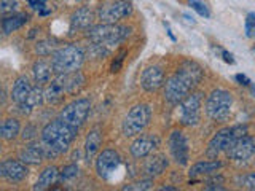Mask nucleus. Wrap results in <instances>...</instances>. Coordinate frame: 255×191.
Returning <instances> with one entry per match:
<instances>
[{"label": "nucleus", "instance_id": "nucleus-1", "mask_svg": "<svg viewBox=\"0 0 255 191\" xmlns=\"http://www.w3.org/2000/svg\"><path fill=\"white\" fill-rule=\"evenodd\" d=\"M204 70L195 61H183L179 69L166 80L163 85L164 88V99L172 103V105H179V103L187 97L195 86L203 80Z\"/></svg>", "mask_w": 255, "mask_h": 191}, {"label": "nucleus", "instance_id": "nucleus-2", "mask_svg": "<svg viewBox=\"0 0 255 191\" xmlns=\"http://www.w3.org/2000/svg\"><path fill=\"white\" fill-rule=\"evenodd\" d=\"M78 129L62 123L59 118L53 119L42 129V143L45 147V158L66 153L75 140Z\"/></svg>", "mask_w": 255, "mask_h": 191}, {"label": "nucleus", "instance_id": "nucleus-3", "mask_svg": "<svg viewBox=\"0 0 255 191\" xmlns=\"http://www.w3.org/2000/svg\"><path fill=\"white\" fill-rule=\"evenodd\" d=\"M129 35H131V27L120 26V24H107V22L91 26L86 30V37L91 43H101L107 46L123 42Z\"/></svg>", "mask_w": 255, "mask_h": 191}, {"label": "nucleus", "instance_id": "nucleus-4", "mask_svg": "<svg viewBox=\"0 0 255 191\" xmlns=\"http://www.w3.org/2000/svg\"><path fill=\"white\" fill-rule=\"evenodd\" d=\"M246 134H247L246 124L223 127V129L215 132L214 137L209 140V145L206 148V156L209 159H217L220 153H225V151L233 145V142H236L239 137H243Z\"/></svg>", "mask_w": 255, "mask_h": 191}, {"label": "nucleus", "instance_id": "nucleus-5", "mask_svg": "<svg viewBox=\"0 0 255 191\" xmlns=\"http://www.w3.org/2000/svg\"><path fill=\"white\" fill-rule=\"evenodd\" d=\"M85 61V53L77 45H67L58 48L53 53L51 64L56 74H70L82 67Z\"/></svg>", "mask_w": 255, "mask_h": 191}, {"label": "nucleus", "instance_id": "nucleus-6", "mask_svg": "<svg viewBox=\"0 0 255 191\" xmlns=\"http://www.w3.org/2000/svg\"><path fill=\"white\" fill-rule=\"evenodd\" d=\"M233 107V96L227 90H214L207 96L204 110L206 115L214 121H225L231 113Z\"/></svg>", "mask_w": 255, "mask_h": 191}, {"label": "nucleus", "instance_id": "nucleus-7", "mask_svg": "<svg viewBox=\"0 0 255 191\" xmlns=\"http://www.w3.org/2000/svg\"><path fill=\"white\" fill-rule=\"evenodd\" d=\"M150 119H151L150 105H147V103H137V105H134L123 119L122 124L123 135L125 137L139 135L150 124Z\"/></svg>", "mask_w": 255, "mask_h": 191}, {"label": "nucleus", "instance_id": "nucleus-8", "mask_svg": "<svg viewBox=\"0 0 255 191\" xmlns=\"http://www.w3.org/2000/svg\"><path fill=\"white\" fill-rule=\"evenodd\" d=\"M90 108H91V102L88 99H77L74 102L67 103V105L61 110L59 119L62 123L75 127V129H80V127L85 124L88 115H90Z\"/></svg>", "mask_w": 255, "mask_h": 191}, {"label": "nucleus", "instance_id": "nucleus-9", "mask_svg": "<svg viewBox=\"0 0 255 191\" xmlns=\"http://www.w3.org/2000/svg\"><path fill=\"white\" fill-rule=\"evenodd\" d=\"M180 123L183 126H196L201 119V94L191 93L179 103Z\"/></svg>", "mask_w": 255, "mask_h": 191}, {"label": "nucleus", "instance_id": "nucleus-10", "mask_svg": "<svg viewBox=\"0 0 255 191\" xmlns=\"http://www.w3.org/2000/svg\"><path fill=\"white\" fill-rule=\"evenodd\" d=\"M132 13V3L129 0H114V2L106 3L99 8L98 18L102 22L107 24H115L120 19L128 18Z\"/></svg>", "mask_w": 255, "mask_h": 191}, {"label": "nucleus", "instance_id": "nucleus-11", "mask_svg": "<svg viewBox=\"0 0 255 191\" xmlns=\"http://www.w3.org/2000/svg\"><path fill=\"white\" fill-rule=\"evenodd\" d=\"M227 156L235 163H247L255 156V135H243L236 142H233L227 151Z\"/></svg>", "mask_w": 255, "mask_h": 191}, {"label": "nucleus", "instance_id": "nucleus-12", "mask_svg": "<svg viewBox=\"0 0 255 191\" xmlns=\"http://www.w3.org/2000/svg\"><path fill=\"white\" fill-rule=\"evenodd\" d=\"M169 151L174 158V161L180 166H187L190 159V147H188V139L182 131H172L169 135Z\"/></svg>", "mask_w": 255, "mask_h": 191}, {"label": "nucleus", "instance_id": "nucleus-13", "mask_svg": "<svg viewBox=\"0 0 255 191\" xmlns=\"http://www.w3.org/2000/svg\"><path fill=\"white\" fill-rule=\"evenodd\" d=\"M120 164H122L120 155L115 150L109 148L98 155V159H96V171H98V175L101 179L110 180V175L118 169Z\"/></svg>", "mask_w": 255, "mask_h": 191}, {"label": "nucleus", "instance_id": "nucleus-14", "mask_svg": "<svg viewBox=\"0 0 255 191\" xmlns=\"http://www.w3.org/2000/svg\"><path fill=\"white\" fill-rule=\"evenodd\" d=\"M159 140L158 135L155 134H145V135H140V137L135 139L131 147H129V153L135 158V159H142V158H147L148 155H151L153 151L159 147Z\"/></svg>", "mask_w": 255, "mask_h": 191}, {"label": "nucleus", "instance_id": "nucleus-15", "mask_svg": "<svg viewBox=\"0 0 255 191\" xmlns=\"http://www.w3.org/2000/svg\"><path fill=\"white\" fill-rule=\"evenodd\" d=\"M27 167L18 159H5L0 163V179H5L10 183H19L27 177Z\"/></svg>", "mask_w": 255, "mask_h": 191}, {"label": "nucleus", "instance_id": "nucleus-16", "mask_svg": "<svg viewBox=\"0 0 255 191\" xmlns=\"http://www.w3.org/2000/svg\"><path fill=\"white\" fill-rule=\"evenodd\" d=\"M164 85V70L159 66H150L142 72L140 86L147 93H156Z\"/></svg>", "mask_w": 255, "mask_h": 191}, {"label": "nucleus", "instance_id": "nucleus-17", "mask_svg": "<svg viewBox=\"0 0 255 191\" xmlns=\"http://www.w3.org/2000/svg\"><path fill=\"white\" fill-rule=\"evenodd\" d=\"M45 100L48 103H59L64 99V94H67V80L66 74H58L56 78H51L48 86L43 90Z\"/></svg>", "mask_w": 255, "mask_h": 191}, {"label": "nucleus", "instance_id": "nucleus-18", "mask_svg": "<svg viewBox=\"0 0 255 191\" xmlns=\"http://www.w3.org/2000/svg\"><path fill=\"white\" fill-rule=\"evenodd\" d=\"M43 100H45V93H43L42 85L32 86V90H30L27 97L24 99V102L18 103L19 111H21L22 115H29L34 108H37L38 105H42Z\"/></svg>", "mask_w": 255, "mask_h": 191}, {"label": "nucleus", "instance_id": "nucleus-19", "mask_svg": "<svg viewBox=\"0 0 255 191\" xmlns=\"http://www.w3.org/2000/svg\"><path fill=\"white\" fill-rule=\"evenodd\" d=\"M167 158L163 155H153L150 156L145 164H143V175L148 179H155L159 177L166 169H167Z\"/></svg>", "mask_w": 255, "mask_h": 191}, {"label": "nucleus", "instance_id": "nucleus-20", "mask_svg": "<svg viewBox=\"0 0 255 191\" xmlns=\"http://www.w3.org/2000/svg\"><path fill=\"white\" fill-rule=\"evenodd\" d=\"M94 21V13L90 10V8H78V10L72 14L70 19V29L72 30H88L93 26Z\"/></svg>", "mask_w": 255, "mask_h": 191}, {"label": "nucleus", "instance_id": "nucleus-21", "mask_svg": "<svg viewBox=\"0 0 255 191\" xmlns=\"http://www.w3.org/2000/svg\"><path fill=\"white\" fill-rule=\"evenodd\" d=\"M53 74H56V72L53 69L51 61L40 59V61L34 62V66H32V75H34V80L37 85L50 83V80L53 78Z\"/></svg>", "mask_w": 255, "mask_h": 191}, {"label": "nucleus", "instance_id": "nucleus-22", "mask_svg": "<svg viewBox=\"0 0 255 191\" xmlns=\"http://www.w3.org/2000/svg\"><path fill=\"white\" fill-rule=\"evenodd\" d=\"M220 167H222V163L217 161V159H212V161H198L190 167L188 175H190V179L195 180L199 177H204V175L215 174Z\"/></svg>", "mask_w": 255, "mask_h": 191}, {"label": "nucleus", "instance_id": "nucleus-23", "mask_svg": "<svg viewBox=\"0 0 255 191\" xmlns=\"http://www.w3.org/2000/svg\"><path fill=\"white\" fill-rule=\"evenodd\" d=\"M45 158V147L43 143H30L19 153V161L24 164H38Z\"/></svg>", "mask_w": 255, "mask_h": 191}, {"label": "nucleus", "instance_id": "nucleus-24", "mask_svg": "<svg viewBox=\"0 0 255 191\" xmlns=\"http://www.w3.org/2000/svg\"><path fill=\"white\" fill-rule=\"evenodd\" d=\"M32 90L30 80L26 75H21L16 78V82L13 83V90H11V100L16 103L24 102V99L27 97L29 93Z\"/></svg>", "mask_w": 255, "mask_h": 191}, {"label": "nucleus", "instance_id": "nucleus-25", "mask_svg": "<svg viewBox=\"0 0 255 191\" xmlns=\"http://www.w3.org/2000/svg\"><path fill=\"white\" fill-rule=\"evenodd\" d=\"M27 14L26 13H11L10 16L2 21V30L3 34H11V32H16L18 29H21L24 24L27 22Z\"/></svg>", "mask_w": 255, "mask_h": 191}, {"label": "nucleus", "instance_id": "nucleus-26", "mask_svg": "<svg viewBox=\"0 0 255 191\" xmlns=\"http://www.w3.org/2000/svg\"><path fill=\"white\" fill-rule=\"evenodd\" d=\"M99 147H101V132H99V129H93L86 135V142H85L86 161H91V159L98 155Z\"/></svg>", "mask_w": 255, "mask_h": 191}, {"label": "nucleus", "instance_id": "nucleus-27", "mask_svg": "<svg viewBox=\"0 0 255 191\" xmlns=\"http://www.w3.org/2000/svg\"><path fill=\"white\" fill-rule=\"evenodd\" d=\"M58 179H59L58 167H54V166L46 167V169L42 174H40L38 180L35 182L34 190H46V188H50L51 185H54V183L58 182Z\"/></svg>", "mask_w": 255, "mask_h": 191}, {"label": "nucleus", "instance_id": "nucleus-28", "mask_svg": "<svg viewBox=\"0 0 255 191\" xmlns=\"http://www.w3.org/2000/svg\"><path fill=\"white\" fill-rule=\"evenodd\" d=\"M66 80H67V94H75L85 86V77L80 70L66 74Z\"/></svg>", "mask_w": 255, "mask_h": 191}, {"label": "nucleus", "instance_id": "nucleus-29", "mask_svg": "<svg viewBox=\"0 0 255 191\" xmlns=\"http://www.w3.org/2000/svg\"><path fill=\"white\" fill-rule=\"evenodd\" d=\"M19 131H21V124L16 118H8L3 121V139L5 140L16 139Z\"/></svg>", "mask_w": 255, "mask_h": 191}, {"label": "nucleus", "instance_id": "nucleus-30", "mask_svg": "<svg viewBox=\"0 0 255 191\" xmlns=\"http://www.w3.org/2000/svg\"><path fill=\"white\" fill-rule=\"evenodd\" d=\"M236 185L244 190H255V172H247L236 177Z\"/></svg>", "mask_w": 255, "mask_h": 191}, {"label": "nucleus", "instance_id": "nucleus-31", "mask_svg": "<svg viewBox=\"0 0 255 191\" xmlns=\"http://www.w3.org/2000/svg\"><path fill=\"white\" fill-rule=\"evenodd\" d=\"M56 50H58V45H56L54 40H43V42H38L35 46V51L40 56H48V54H53Z\"/></svg>", "mask_w": 255, "mask_h": 191}, {"label": "nucleus", "instance_id": "nucleus-32", "mask_svg": "<svg viewBox=\"0 0 255 191\" xmlns=\"http://www.w3.org/2000/svg\"><path fill=\"white\" fill-rule=\"evenodd\" d=\"M151 188H153V180L148 179V177L145 180H139L135 183H129V185L123 187L125 191H147Z\"/></svg>", "mask_w": 255, "mask_h": 191}, {"label": "nucleus", "instance_id": "nucleus-33", "mask_svg": "<svg viewBox=\"0 0 255 191\" xmlns=\"http://www.w3.org/2000/svg\"><path fill=\"white\" fill-rule=\"evenodd\" d=\"M188 3H190V6L193 8V10H195L199 16H203V18H209V16H211L209 8H207L206 3H203L201 0H188Z\"/></svg>", "mask_w": 255, "mask_h": 191}, {"label": "nucleus", "instance_id": "nucleus-34", "mask_svg": "<svg viewBox=\"0 0 255 191\" xmlns=\"http://www.w3.org/2000/svg\"><path fill=\"white\" fill-rule=\"evenodd\" d=\"M78 175V166L77 164H69L62 169V172H59L61 180H72Z\"/></svg>", "mask_w": 255, "mask_h": 191}, {"label": "nucleus", "instance_id": "nucleus-35", "mask_svg": "<svg viewBox=\"0 0 255 191\" xmlns=\"http://www.w3.org/2000/svg\"><path fill=\"white\" fill-rule=\"evenodd\" d=\"M16 6H18V0H0V14H11Z\"/></svg>", "mask_w": 255, "mask_h": 191}, {"label": "nucleus", "instance_id": "nucleus-36", "mask_svg": "<svg viewBox=\"0 0 255 191\" xmlns=\"http://www.w3.org/2000/svg\"><path fill=\"white\" fill-rule=\"evenodd\" d=\"M246 35L249 38L255 37V13H249L246 18Z\"/></svg>", "mask_w": 255, "mask_h": 191}, {"label": "nucleus", "instance_id": "nucleus-37", "mask_svg": "<svg viewBox=\"0 0 255 191\" xmlns=\"http://www.w3.org/2000/svg\"><path fill=\"white\" fill-rule=\"evenodd\" d=\"M37 137V129H35V126H26V129L22 131V139L24 140H32V139H35Z\"/></svg>", "mask_w": 255, "mask_h": 191}, {"label": "nucleus", "instance_id": "nucleus-38", "mask_svg": "<svg viewBox=\"0 0 255 191\" xmlns=\"http://www.w3.org/2000/svg\"><path fill=\"white\" fill-rule=\"evenodd\" d=\"M29 5L34 8V10H43L46 6V0H29Z\"/></svg>", "mask_w": 255, "mask_h": 191}, {"label": "nucleus", "instance_id": "nucleus-39", "mask_svg": "<svg viewBox=\"0 0 255 191\" xmlns=\"http://www.w3.org/2000/svg\"><path fill=\"white\" fill-rule=\"evenodd\" d=\"M123 56H125V51L117 56V59L114 61V64H112V72H118L120 69H122V64H123Z\"/></svg>", "mask_w": 255, "mask_h": 191}, {"label": "nucleus", "instance_id": "nucleus-40", "mask_svg": "<svg viewBox=\"0 0 255 191\" xmlns=\"http://www.w3.org/2000/svg\"><path fill=\"white\" fill-rule=\"evenodd\" d=\"M235 80H236V82H238L239 85H243V86H252V85H251L252 82H251V80L247 78L244 74H238V75L235 77Z\"/></svg>", "mask_w": 255, "mask_h": 191}, {"label": "nucleus", "instance_id": "nucleus-41", "mask_svg": "<svg viewBox=\"0 0 255 191\" xmlns=\"http://www.w3.org/2000/svg\"><path fill=\"white\" fill-rule=\"evenodd\" d=\"M220 54H222L223 61H225L227 64H235V59H233V56H231V53H228L227 50H220Z\"/></svg>", "mask_w": 255, "mask_h": 191}, {"label": "nucleus", "instance_id": "nucleus-42", "mask_svg": "<svg viewBox=\"0 0 255 191\" xmlns=\"http://www.w3.org/2000/svg\"><path fill=\"white\" fill-rule=\"evenodd\" d=\"M159 190H161V191H177L179 188H177V187H171V185H166V187H161V188H159Z\"/></svg>", "mask_w": 255, "mask_h": 191}, {"label": "nucleus", "instance_id": "nucleus-43", "mask_svg": "<svg viewBox=\"0 0 255 191\" xmlns=\"http://www.w3.org/2000/svg\"><path fill=\"white\" fill-rule=\"evenodd\" d=\"M3 96H5V93H3V90H2V88H0V105H2V103H3Z\"/></svg>", "mask_w": 255, "mask_h": 191}, {"label": "nucleus", "instance_id": "nucleus-44", "mask_svg": "<svg viewBox=\"0 0 255 191\" xmlns=\"http://www.w3.org/2000/svg\"><path fill=\"white\" fill-rule=\"evenodd\" d=\"M0 137H3V123H0Z\"/></svg>", "mask_w": 255, "mask_h": 191}, {"label": "nucleus", "instance_id": "nucleus-45", "mask_svg": "<svg viewBox=\"0 0 255 191\" xmlns=\"http://www.w3.org/2000/svg\"><path fill=\"white\" fill-rule=\"evenodd\" d=\"M0 151H2V147H0Z\"/></svg>", "mask_w": 255, "mask_h": 191}, {"label": "nucleus", "instance_id": "nucleus-46", "mask_svg": "<svg viewBox=\"0 0 255 191\" xmlns=\"http://www.w3.org/2000/svg\"><path fill=\"white\" fill-rule=\"evenodd\" d=\"M254 51H255V48H254Z\"/></svg>", "mask_w": 255, "mask_h": 191}]
</instances>
